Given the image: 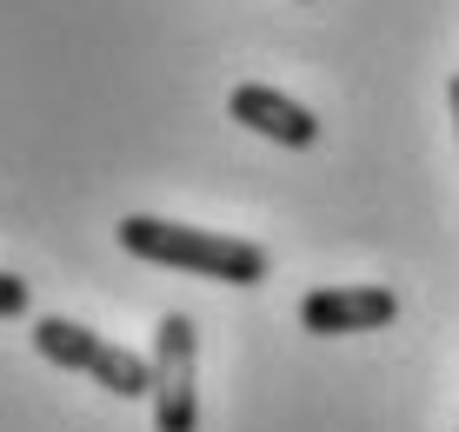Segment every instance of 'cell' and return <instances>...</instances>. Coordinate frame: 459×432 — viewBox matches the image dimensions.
<instances>
[{
    "label": "cell",
    "mask_w": 459,
    "mask_h": 432,
    "mask_svg": "<svg viewBox=\"0 0 459 432\" xmlns=\"http://www.w3.org/2000/svg\"><path fill=\"white\" fill-rule=\"evenodd\" d=\"M114 239H120V253H134V260L173 266V273H194V280H213V286H260L273 273V253L253 246V239L180 227V220H160V213H126L114 227Z\"/></svg>",
    "instance_id": "1"
},
{
    "label": "cell",
    "mask_w": 459,
    "mask_h": 432,
    "mask_svg": "<svg viewBox=\"0 0 459 432\" xmlns=\"http://www.w3.org/2000/svg\"><path fill=\"white\" fill-rule=\"evenodd\" d=\"M34 353L47 366H60V373H87L93 386L114 393V399H147L153 393V366L140 353H126V346L100 340V333L74 326V319H60V313L34 319Z\"/></svg>",
    "instance_id": "2"
},
{
    "label": "cell",
    "mask_w": 459,
    "mask_h": 432,
    "mask_svg": "<svg viewBox=\"0 0 459 432\" xmlns=\"http://www.w3.org/2000/svg\"><path fill=\"white\" fill-rule=\"evenodd\" d=\"M153 432H200V326L186 313H160L153 326Z\"/></svg>",
    "instance_id": "3"
},
{
    "label": "cell",
    "mask_w": 459,
    "mask_h": 432,
    "mask_svg": "<svg viewBox=\"0 0 459 432\" xmlns=\"http://www.w3.org/2000/svg\"><path fill=\"white\" fill-rule=\"evenodd\" d=\"M400 319V293L393 286H313L299 299V326L320 340H346V333H379Z\"/></svg>",
    "instance_id": "4"
},
{
    "label": "cell",
    "mask_w": 459,
    "mask_h": 432,
    "mask_svg": "<svg viewBox=\"0 0 459 432\" xmlns=\"http://www.w3.org/2000/svg\"><path fill=\"white\" fill-rule=\"evenodd\" d=\"M227 114L240 120L247 134L273 140V147H313V140H320V120H313L299 100H287L280 87H260V80H247V87L227 93Z\"/></svg>",
    "instance_id": "5"
},
{
    "label": "cell",
    "mask_w": 459,
    "mask_h": 432,
    "mask_svg": "<svg viewBox=\"0 0 459 432\" xmlns=\"http://www.w3.org/2000/svg\"><path fill=\"white\" fill-rule=\"evenodd\" d=\"M21 313H27V280L0 273V319H21Z\"/></svg>",
    "instance_id": "6"
},
{
    "label": "cell",
    "mask_w": 459,
    "mask_h": 432,
    "mask_svg": "<svg viewBox=\"0 0 459 432\" xmlns=\"http://www.w3.org/2000/svg\"><path fill=\"white\" fill-rule=\"evenodd\" d=\"M446 107H453V134H459V73H453V87H446Z\"/></svg>",
    "instance_id": "7"
}]
</instances>
